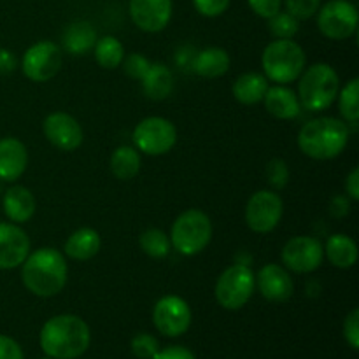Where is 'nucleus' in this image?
<instances>
[{
	"mask_svg": "<svg viewBox=\"0 0 359 359\" xmlns=\"http://www.w3.org/2000/svg\"><path fill=\"white\" fill-rule=\"evenodd\" d=\"M18 60L13 51L6 48H0V76H9L16 70Z\"/></svg>",
	"mask_w": 359,
	"mask_h": 359,
	"instance_id": "nucleus-41",
	"label": "nucleus"
},
{
	"mask_svg": "<svg viewBox=\"0 0 359 359\" xmlns=\"http://www.w3.org/2000/svg\"><path fill=\"white\" fill-rule=\"evenodd\" d=\"M153 359H196L195 354L182 346H170L160 349Z\"/></svg>",
	"mask_w": 359,
	"mask_h": 359,
	"instance_id": "nucleus-40",
	"label": "nucleus"
},
{
	"mask_svg": "<svg viewBox=\"0 0 359 359\" xmlns=\"http://www.w3.org/2000/svg\"><path fill=\"white\" fill-rule=\"evenodd\" d=\"M130 347H132V353L140 359H153L154 354L160 351V344L149 333H139L133 337Z\"/></svg>",
	"mask_w": 359,
	"mask_h": 359,
	"instance_id": "nucleus-32",
	"label": "nucleus"
},
{
	"mask_svg": "<svg viewBox=\"0 0 359 359\" xmlns=\"http://www.w3.org/2000/svg\"><path fill=\"white\" fill-rule=\"evenodd\" d=\"M140 249L146 252L147 256L154 259H161L165 256H168L170 252V237L165 233L163 230H158V228H149V230L144 231L139 238Z\"/></svg>",
	"mask_w": 359,
	"mask_h": 359,
	"instance_id": "nucleus-30",
	"label": "nucleus"
},
{
	"mask_svg": "<svg viewBox=\"0 0 359 359\" xmlns=\"http://www.w3.org/2000/svg\"><path fill=\"white\" fill-rule=\"evenodd\" d=\"M349 142L346 121L330 116L311 119L298 133V147L312 160L326 161L339 156Z\"/></svg>",
	"mask_w": 359,
	"mask_h": 359,
	"instance_id": "nucleus-3",
	"label": "nucleus"
},
{
	"mask_svg": "<svg viewBox=\"0 0 359 359\" xmlns=\"http://www.w3.org/2000/svg\"><path fill=\"white\" fill-rule=\"evenodd\" d=\"M62 63L63 49L51 41H41L25 51L21 69L27 79L34 83H48L60 72Z\"/></svg>",
	"mask_w": 359,
	"mask_h": 359,
	"instance_id": "nucleus-10",
	"label": "nucleus"
},
{
	"mask_svg": "<svg viewBox=\"0 0 359 359\" xmlns=\"http://www.w3.org/2000/svg\"><path fill=\"white\" fill-rule=\"evenodd\" d=\"M30 255V238L16 223L0 221V270H13Z\"/></svg>",
	"mask_w": 359,
	"mask_h": 359,
	"instance_id": "nucleus-16",
	"label": "nucleus"
},
{
	"mask_svg": "<svg viewBox=\"0 0 359 359\" xmlns=\"http://www.w3.org/2000/svg\"><path fill=\"white\" fill-rule=\"evenodd\" d=\"M256 290V276L248 265L237 263L224 270L214 287L217 304L226 311H238L251 300Z\"/></svg>",
	"mask_w": 359,
	"mask_h": 359,
	"instance_id": "nucleus-7",
	"label": "nucleus"
},
{
	"mask_svg": "<svg viewBox=\"0 0 359 359\" xmlns=\"http://www.w3.org/2000/svg\"><path fill=\"white\" fill-rule=\"evenodd\" d=\"M133 144L135 149L147 156H161L172 151L177 142V130L174 123L160 116L144 118L133 130Z\"/></svg>",
	"mask_w": 359,
	"mask_h": 359,
	"instance_id": "nucleus-8",
	"label": "nucleus"
},
{
	"mask_svg": "<svg viewBox=\"0 0 359 359\" xmlns=\"http://www.w3.org/2000/svg\"><path fill=\"white\" fill-rule=\"evenodd\" d=\"M42 130L46 139L60 151H76L84 139L79 121L67 112H53L46 116Z\"/></svg>",
	"mask_w": 359,
	"mask_h": 359,
	"instance_id": "nucleus-14",
	"label": "nucleus"
},
{
	"mask_svg": "<svg viewBox=\"0 0 359 359\" xmlns=\"http://www.w3.org/2000/svg\"><path fill=\"white\" fill-rule=\"evenodd\" d=\"M191 67L200 77L216 79V77L224 76L230 69V55L223 48H205L196 53Z\"/></svg>",
	"mask_w": 359,
	"mask_h": 359,
	"instance_id": "nucleus-24",
	"label": "nucleus"
},
{
	"mask_svg": "<svg viewBox=\"0 0 359 359\" xmlns=\"http://www.w3.org/2000/svg\"><path fill=\"white\" fill-rule=\"evenodd\" d=\"M172 0H130V18L137 28L147 34H158L172 20Z\"/></svg>",
	"mask_w": 359,
	"mask_h": 359,
	"instance_id": "nucleus-15",
	"label": "nucleus"
},
{
	"mask_svg": "<svg viewBox=\"0 0 359 359\" xmlns=\"http://www.w3.org/2000/svg\"><path fill=\"white\" fill-rule=\"evenodd\" d=\"M266 179L273 189H283L290 181V170H287L286 161L280 158H273L266 167Z\"/></svg>",
	"mask_w": 359,
	"mask_h": 359,
	"instance_id": "nucleus-34",
	"label": "nucleus"
},
{
	"mask_svg": "<svg viewBox=\"0 0 359 359\" xmlns=\"http://www.w3.org/2000/svg\"><path fill=\"white\" fill-rule=\"evenodd\" d=\"M93 53L98 65L107 70L118 69L125 58V48L114 35H104V37L97 39Z\"/></svg>",
	"mask_w": 359,
	"mask_h": 359,
	"instance_id": "nucleus-28",
	"label": "nucleus"
},
{
	"mask_svg": "<svg viewBox=\"0 0 359 359\" xmlns=\"http://www.w3.org/2000/svg\"><path fill=\"white\" fill-rule=\"evenodd\" d=\"M27 165L28 151L21 140L14 137L0 139V181H18L27 170Z\"/></svg>",
	"mask_w": 359,
	"mask_h": 359,
	"instance_id": "nucleus-18",
	"label": "nucleus"
},
{
	"mask_svg": "<svg viewBox=\"0 0 359 359\" xmlns=\"http://www.w3.org/2000/svg\"><path fill=\"white\" fill-rule=\"evenodd\" d=\"M4 214L11 223L23 224L34 217L37 203H35L34 193L25 186H11L2 198Z\"/></svg>",
	"mask_w": 359,
	"mask_h": 359,
	"instance_id": "nucleus-19",
	"label": "nucleus"
},
{
	"mask_svg": "<svg viewBox=\"0 0 359 359\" xmlns=\"http://www.w3.org/2000/svg\"><path fill=\"white\" fill-rule=\"evenodd\" d=\"M339 98V111L344 121L356 125L359 119V79H351L337 95Z\"/></svg>",
	"mask_w": 359,
	"mask_h": 359,
	"instance_id": "nucleus-29",
	"label": "nucleus"
},
{
	"mask_svg": "<svg viewBox=\"0 0 359 359\" xmlns=\"http://www.w3.org/2000/svg\"><path fill=\"white\" fill-rule=\"evenodd\" d=\"M283 4L287 13L297 20H309L316 16L321 7V0H283Z\"/></svg>",
	"mask_w": 359,
	"mask_h": 359,
	"instance_id": "nucleus-33",
	"label": "nucleus"
},
{
	"mask_svg": "<svg viewBox=\"0 0 359 359\" xmlns=\"http://www.w3.org/2000/svg\"><path fill=\"white\" fill-rule=\"evenodd\" d=\"M140 153L132 146L116 147L111 156V170L119 181H130L135 177L140 170Z\"/></svg>",
	"mask_w": 359,
	"mask_h": 359,
	"instance_id": "nucleus-27",
	"label": "nucleus"
},
{
	"mask_svg": "<svg viewBox=\"0 0 359 359\" xmlns=\"http://www.w3.org/2000/svg\"><path fill=\"white\" fill-rule=\"evenodd\" d=\"M97 32L88 21H74L65 28L62 35V44L69 55L84 56L95 48Z\"/></svg>",
	"mask_w": 359,
	"mask_h": 359,
	"instance_id": "nucleus-22",
	"label": "nucleus"
},
{
	"mask_svg": "<svg viewBox=\"0 0 359 359\" xmlns=\"http://www.w3.org/2000/svg\"><path fill=\"white\" fill-rule=\"evenodd\" d=\"M346 191H347V196H349L351 200L358 202L359 200V168L358 167L353 168V170H351V174L347 175Z\"/></svg>",
	"mask_w": 359,
	"mask_h": 359,
	"instance_id": "nucleus-42",
	"label": "nucleus"
},
{
	"mask_svg": "<svg viewBox=\"0 0 359 359\" xmlns=\"http://www.w3.org/2000/svg\"><path fill=\"white\" fill-rule=\"evenodd\" d=\"M191 309H189L188 302L181 297L168 294V297L160 298L154 305V326L165 337L175 339V337L184 335L191 326Z\"/></svg>",
	"mask_w": 359,
	"mask_h": 359,
	"instance_id": "nucleus-13",
	"label": "nucleus"
},
{
	"mask_svg": "<svg viewBox=\"0 0 359 359\" xmlns=\"http://www.w3.org/2000/svg\"><path fill=\"white\" fill-rule=\"evenodd\" d=\"M90 326L74 314H60L44 323L39 335L41 349L53 359H76L90 347Z\"/></svg>",
	"mask_w": 359,
	"mask_h": 359,
	"instance_id": "nucleus-2",
	"label": "nucleus"
},
{
	"mask_svg": "<svg viewBox=\"0 0 359 359\" xmlns=\"http://www.w3.org/2000/svg\"><path fill=\"white\" fill-rule=\"evenodd\" d=\"M263 102H265V109L273 118L284 119V121L294 119L302 111L298 95L286 84H276L272 88L269 86Z\"/></svg>",
	"mask_w": 359,
	"mask_h": 359,
	"instance_id": "nucleus-20",
	"label": "nucleus"
},
{
	"mask_svg": "<svg viewBox=\"0 0 359 359\" xmlns=\"http://www.w3.org/2000/svg\"><path fill=\"white\" fill-rule=\"evenodd\" d=\"M318 28L326 39L346 41L358 30L359 14L356 6L349 0H330L319 7Z\"/></svg>",
	"mask_w": 359,
	"mask_h": 359,
	"instance_id": "nucleus-9",
	"label": "nucleus"
},
{
	"mask_svg": "<svg viewBox=\"0 0 359 359\" xmlns=\"http://www.w3.org/2000/svg\"><path fill=\"white\" fill-rule=\"evenodd\" d=\"M100 235L93 228H79L65 242V256L76 262H88L100 251Z\"/></svg>",
	"mask_w": 359,
	"mask_h": 359,
	"instance_id": "nucleus-23",
	"label": "nucleus"
},
{
	"mask_svg": "<svg viewBox=\"0 0 359 359\" xmlns=\"http://www.w3.org/2000/svg\"><path fill=\"white\" fill-rule=\"evenodd\" d=\"M325 256L337 269H353L358 262V245L349 235L335 233L326 241Z\"/></svg>",
	"mask_w": 359,
	"mask_h": 359,
	"instance_id": "nucleus-25",
	"label": "nucleus"
},
{
	"mask_svg": "<svg viewBox=\"0 0 359 359\" xmlns=\"http://www.w3.org/2000/svg\"><path fill=\"white\" fill-rule=\"evenodd\" d=\"M280 258L286 270L294 273H311L323 265L325 248L316 237L297 235L284 244Z\"/></svg>",
	"mask_w": 359,
	"mask_h": 359,
	"instance_id": "nucleus-12",
	"label": "nucleus"
},
{
	"mask_svg": "<svg viewBox=\"0 0 359 359\" xmlns=\"http://www.w3.org/2000/svg\"><path fill=\"white\" fill-rule=\"evenodd\" d=\"M0 359H25L20 344L7 335H0Z\"/></svg>",
	"mask_w": 359,
	"mask_h": 359,
	"instance_id": "nucleus-39",
	"label": "nucleus"
},
{
	"mask_svg": "<svg viewBox=\"0 0 359 359\" xmlns=\"http://www.w3.org/2000/svg\"><path fill=\"white\" fill-rule=\"evenodd\" d=\"M256 287L263 298L273 304H284L294 293V283L284 266L269 263L256 276Z\"/></svg>",
	"mask_w": 359,
	"mask_h": 359,
	"instance_id": "nucleus-17",
	"label": "nucleus"
},
{
	"mask_svg": "<svg viewBox=\"0 0 359 359\" xmlns=\"http://www.w3.org/2000/svg\"><path fill=\"white\" fill-rule=\"evenodd\" d=\"M266 90H269V79L258 72L242 74L233 83V97L244 105H255L263 102Z\"/></svg>",
	"mask_w": 359,
	"mask_h": 359,
	"instance_id": "nucleus-26",
	"label": "nucleus"
},
{
	"mask_svg": "<svg viewBox=\"0 0 359 359\" xmlns=\"http://www.w3.org/2000/svg\"><path fill=\"white\" fill-rule=\"evenodd\" d=\"M269 30L276 39H293L300 30V20L291 16L287 11H279L269 18Z\"/></svg>",
	"mask_w": 359,
	"mask_h": 359,
	"instance_id": "nucleus-31",
	"label": "nucleus"
},
{
	"mask_svg": "<svg viewBox=\"0 0 359 359\" xmlns=\"http://www.w3.org/2000/svg\"><path fill=\"white\" fill-rule=\"evenodd\" d=\"M44 359H53V358H44Z\"/></svg>",
	"mask_w": 359,
	"mask_h": 359,
	"instance_id": "nucleus-43",
	"label": "nucleus"
},
{
	"mask_svg": "<svg viewBox=\"0 0 359 359\" xmlns=\"http://www.w3.org/2000/svg\"><path fill=\"white\" fill-rule=\"evenodd\" d=\"M284 214V203L279 193L262 189L249 198L245 205V223L255 233H270L279 226Z\"/></svg>",
	"mask_w": 359,
	"mask_h": 359,
	"instance_id": "nucleus-11",
	"label": "nucleus"
},
{
	"mask_svg": "<svg viewBox=\"0 0 359 359\" xmlns=\"http://www.w3.org/2000/svg\"><path fill=\"white\" fill-rule=\"evenodd\" d=\"M210 241H212V223L202 210H184L172 224L170 244L179 255H200L210 244Z\"/></svg>",
	"mask_w": 359,
	"mask_h": 359,
	"instance_id": "nucleus-6",
	"label": "nucleus"
},
{
	"mask_svg": "<svg viewBox=\"0 0 359 359\" xmlns=\"http://www.w3.org/2000/svg\"><path fill=\"white\" fill-rule=\"evenodd\" d=\"M262 65L266 79L276 84H290L302 76L307 56L293 39H276L263 51Z\"/></svg>",
	"mask_w": 359,
	"mask_h": 359,
	"instance_id": "nucleus-5",
	"label": "nucleus"
},
{
	"mask_svg": "<svg viewBox=\"0 0 359 359\" xmlns=\"http://www.w3.org/2000/svg\"><path fill=\"white\" fill-rule=\"evenodd\" d=\"M123 69H125L126 76L132 77V79H142V76L146 74V70L149 69L151 62L146 56L139 55V53H133V55L123 58Z\"/></svg>",
	"mask_w": 359,
	"mask_h": 359,
	"instance_id": "nucleus-35",
	"label": "nucleus"
},
{
	"mask_svg": "<svg viewBox=\"0 0 359 359\" xmlns=\"http://www.w3.org/2000/svg\"><path fill=\"white\" fill-rule=\"evenodd\" d=\"M231 0H193L198 14L205 18H217L230 7Z\"/></svg>",
	"mask_w": 359,
	"mask_h": 359,
	"instance_id": "nucleus-36",
	"label": "nucleus"
},
{
	"mask_svg": "<svg viewBox=\"0 0 359 359\" xmlns=\"http://www.w3.org/2000/svg\"><path fill=\"white\" fill-rule=\"evenodd\" d=\"M249 7L256 16L269 20L273 14H277L283 7V0H248Z\"/></svg>",
	"mask_w": 359,
	"mask_h": 359,
	"instance_id": "nucleus-38",
	"label": "nucleus"
},
{
	"mask_svg": "<svg viewBox=\"0 0 359 359\" xmlns=\"http://www.w3.org/2000/svg\"><path fill=\"white\" fill-rule=\"evenodd\" d=\"M344 337H346V342L349 344L351 349H359V309L351 311V314L344 321Z\"/></svg>",
	"mask_w": 359,
	"mask_h": 359,
	"instance_id": "nucleus-37",
	"label": "nucleus"
},
{
	"mask_svg": "<svg viewBox=\"0 0 359 359\" xmlns=\"http://www.w3.org/2000/svg\"><path fill=\"white\" fill-rule=\"evenodd\" d=\"M144 95L151 100H165L174 91V74L163 63H151L140 79Z\"/></svg>",
	"mask_w": 359,
	"mask_h": 359,
	"instance_id": "nucleus-21",
	"label": "nucleus"
},
{
	"mask_svg": "<svg viewBox=\"0 0 359 359\" xmlns=\"http://www.w3.org/2000/svg\"><path fill=\"white\" fill-rule=\"evenodd\" d=\"M298 100L311 112L332 107L340 91V77L328 63H314L298 77Z\"/></svg>",
	"mask_w": 359,
	"mask_h": 359,
	"instance_id": "nucleus-4",
	"label": "nucleus"
},
{
	"mask_svg": "<svg viewBox=\"0 0 359 359\" xmlns=\"http://www.w3.org/2000/svg\"><path fill=\"white\" fill-rule=\"evenodd\" d=\"M67 277L69 266L58 249L41 248L21 263V283L35 297H56L65 287Z\"/></svg>",
	"mask_w": 359,
	"mask_h": 359,
	"instance_id": "nucleus-1",
	"label": "nucleus"
}]
</instances>
